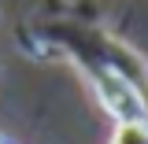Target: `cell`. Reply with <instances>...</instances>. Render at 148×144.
Here are the masks:
<instances>
[{"label": "cell", "mask_w": 148, "mask_h": 144, "mask_svg": "<svg viewBox=\"0 0 148 144\" xmlns=\"http://www.w3.org/2000/svg\"><path fill=\"white\" fill-rule=\"evenodd\" d=\"M100 96H104V104L111 107V115L122 122V118H145V104H141V92L130 89L122 78H115V74H104L100 78Z\"/></svg>", "instance_id": "1"}, {"label": "cell", "mask_w": 148, "mask_h": 144, "mask_svg": "<svg viewBox=\"0 0 148 144\" xmlns=\"http://www.w3.org/2000/svg\"><path fill=\"white\" fill-rule=\"evenodd\" d=\"M111 144H148L145 118H122L119 129H115V137H111Z\"/></svg>", "instance_id": "2"}]
</instances>
